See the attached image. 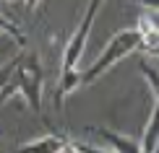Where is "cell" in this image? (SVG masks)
<instances>
[{
  "label": "cell",
  "instance_id": "cell-6",
  "mask_svg": "<svg viewBox=\"0 0 159 153\" xmlns=\"http://www.w3.org/2000/svg\"><path fill=\"white\" fill-rule=\"evenodd\" d=\"M0 34H8L11 39H16L18 47H24V44H26V34L21 31V26H18L16 21H11L3 11H0Z\"/></svg>",
  "mask_w": 159,
  "mask_h": 153
},
{
  "label": "cell",
  "instance_id": "cell-3",
  "mask_svg": "<svg viewBox=\"0 0 159 153\" xmlns=\"http://www.w3.org/2000/svg\"><path fill=\"white\" fill-rule=\"evenodd\" d=\"M102 3H104V0H89L81 23H78V29L73 31V36L68 39V44H65V49H63L60 73H68V70H76L78 68V60H81V55H84L86 39H89V34H91V26H94V18H97L99 8H102Z\"/></svg>",
  "mask_w": 159,
  "mask_h": 153
},
{
  "label": "cell",
  "instance_id": "cell-8",
  "mask_svg": "<svg viewBox=\"0 0 159 153\" xmlns=\"http://www.w3.org/2000/svg\"><path fill=\"white\" fill-rule=\"evenodd\" d=\"M16 60L18 57H13V60H8V62L0 68V91H3V86L8 83V78H11V73H13V68H16Z\"/></svg>",
  "mask_w": 159,
  "mask_h": 153
},
{
  "label": "cell",
  "instance_id": "cell-10",
  "mask_svg": "<svg viewBox=\"0 0 159 153\" xmlns=\"http://www.w3.org/2000/svg\"><path fill=\"white\" fill-rule=\"evenodd\" d=\"M133 3H138L141 8H146L149 13H157V8H159V0H133Z\"/></svg>",
  "mask_w": 159,
  "mask_h": 153
},
{
  "label": "cell",
  "instance_id": "cell-1",
  "mask_svg": "<svg viewBox=\"0 0 159 153\" xmlns=\"http://www.w3.org/2000/svg\"><path fill=\"white\" fill-rule=\"evenodd\" d=\"M130 52H146V34H143L141 29H123V31H117V34L107 42V47L102 49V55L91 62V68L81 73V83L84 86L94 83L97 78H102L112 65L120 62L123 57H128Z\"/></svg>",
  "mask_w": 159,
  "mask_h": 153
},
{
  "label": "cell",
  "instance_id": "cell-7",
  "mask_svg": "<svg viewBox=\"0 0 159 153\" xmlns=\"http://www.w3.org/2000/svg\"><path fill=\"white\" fill-rule=\"evenodd\" d=\"M138 68H141V73L146 75V81H149V86H151V94H154V99H157V91H159V78H157V62L154 60H138Z\"/></svg>",
  "mask_w": 159,
  "mask_h": 153
},
{
  "label": "cell",
  "instance_id": "cell-2",
  "mask_svg": "<svg viewBox=\"0 0 159 153\" xmlns=\"http://www.w3.org/2000/svg\"><path fill=\"white\" fill-rule=\"evenodd\" d=\"M11 83L16 86V94H21L26 99V104L31 109L42 112V91H44V73L42 62L37 55H18L16 68L11 73Z\"/></svg>",
  "mask_w": 159,
  "mask_h": 153
},
{
  "label": "cell",
  "instance_id": "cell-4",
  "mask_svg": "<svg viewBox=\"0 0 159 153\" xmlns=\"http://www.w3.org/2000/svg\"><path fill=\"white\" fill-rule=\"evenodd\" d=\"M68 138L65 135H44V138H34V140H26L16 148V153H57L65 145Z\"/></svg>",
  "mask_w": 159,
  "mask_h": 153
},
{
  "label": "cell",
  "instance_id": "cell-5",
  "mask_svg": "<svg viewBox=\"0 0 159 153\" xmlns=\"http://www.w3.org/2000/svg\"><path fill=\"white\" fill-rule=\"evenodd\" d=\"M157 130H159V104H157V99H154V109H151V114H149V122H146V130H143V135H141V153H157Z\"/></svg>",
  "mask_w": 159,
  "mask_h": 153
},
{
  "label": "cell",
  "instance_id": "cell-11",
  "mask_svg": "<svg viewBox=\"0 0 159 153\" xmlns=\"http://www.w3.org/2000/svg\"><path fill=\"white\" fill-rule=\"evenodd\" d=\"M57 153H78V151H76V145H73V140H65V145H63V148L57 151Z\"/></svg>",
  "mask_w": 159,
  "mask_h": 153
},
{
  "label": "cell",
  "instance_id": "cell-9",
  "mask_svg": "<svg viewBox=\"0 0 159 153\" xmlns=\"http://www.w3.org/2000/svg\"><path fill=\"white\" fill-rule=\"evenodd\" d=\"M78 153H115V151H104V148H97V145H89V143H73Z\"/></svg>",
  "mask_w": 159,
  "mask_h": 153
},
{
  "label": "cell",
  "instance_id": "cell-12",
  "mask_svg": "<svg viewBox=\"0 0 159 153\" xmlns=\"http://www.w3.org/2000/svg\"><path fill=\"white\" fill-rule=\"evenodd\" d=\"M39 3H42V0H26V11H34Z\"/></svg>",
  "mask_w": 159,
  "mask_h": 153
}]
</instances>
